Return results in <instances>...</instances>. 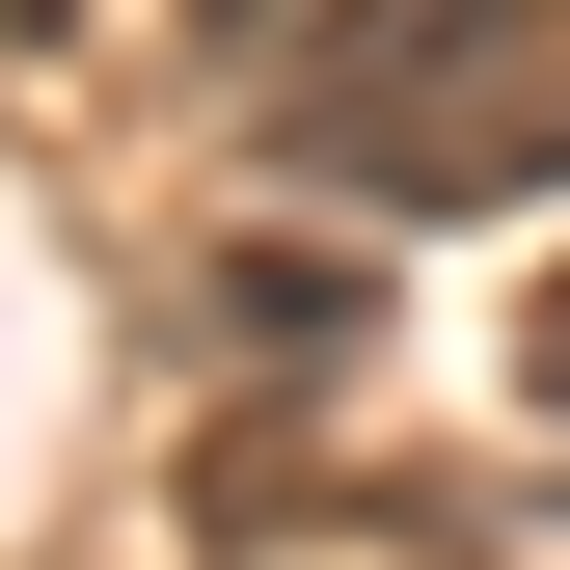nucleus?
I'll return each mask as SVG.
<instances>
[{"instance_id": "5", "label": "nucleus", "mask_w": 570, "mask_h": 570, "mask_svg": "<svg viewBox=\"0 0 570 570\" xmlns=\"http://www.w3.org/2000/svg\"><path fill=\"white\" fill-rule=\"evenodd\" d=\"M190 28H245V55H272V0H190Z\"/></svg>"}, {"instance_id": "4", "label": "nucleus", "mask_w": 570, "mask_h": 570, "mask_svg": "<svg viewBox=\"0 0 570 570\" xmlns=\"http://www.w3.org/2000/svg\"><path fill=\"white\" fill-rule=\"evenodd\" d=\"M55 28H82V0H0V55H55Z\"/></svg>"}, {"instance_id": "3", "label": "nucleus", "mask_w": 570, "mask_h": 570, "mask_svg": "<svg viewBox=\"0 0 570 570\" xmlns=\"http://www.w3.org/2000/svg\"><path fill=\"white\" fill-rule=\"evenodd\" d=\"M517 407H570V272H543V299H517Z\"/></svg>"}, {"instance_id": "2", "label": "nucleus", "mask_w": 570, "mask_h": 570, "mask_svg": "<svg viewBox=\"0 0 570 570\" xmlns=\"http://www.w3.org/2000/svg\"><path fill=\"white\" fill-rule=\"evenodd\" d=\"M218 353H272V381H353V353H381V272H353V245H245V272H218Z\"/></svg>"}, {"instance_id": "1", "label": "nucleus", "mask_w": 570, "mask_h": 570, "mask_svg": "<svg viewBox=\"0 0 570 570\" xmlns=\"http://www.w3.org/2000/svg\"><path fill=\"white\" fill-rule=\"evenodd\" d=\"M245 136L326 218H517L570 190V0H299L245 55Z\"/></svg>"}]
</instances>
